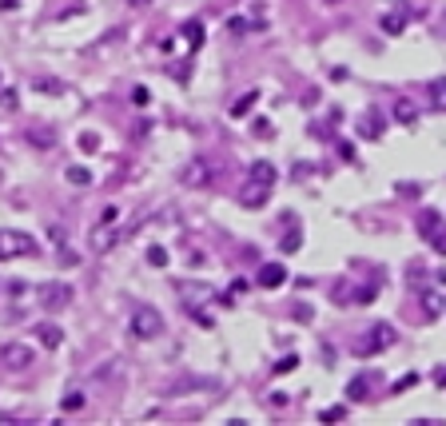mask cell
Segmentation results:
<instances>
[{"label":"cell","instance_id":"cell-34","mask_svg":"<svg viewBox=\"0 0 446 426\" xmlns=\"http://www.w3.org/2000/svg\"><path fill=\"white\" fill-rule=\"evenodd\" d=\"M152 0H127V8H148Z\"/></svg>","mask_w":446,"mask_h":426},{"label":"cell","instance_id":"cell-17","mask_svg":"<svg viewBox=\"0 0 446 426\" xmlns=\"http://www.w3.org/2000/svg\"><path fill=\"white\" fill-rule=\"evenodd\" d=\"M430 108H438V112H446V76H438V80H430Z\"/></svg>","mask_w":446,"mask_h":426},{"label":"cell","instance_id":"cell-4","mask_svg":"<svg viewBox=\"0 0 446 426\" xmlns=\"http://www.w3.org/2000/svg\"><path fill=\"white\" fill-rule=\"evenodd\" d=\"M36 303H40L44 311H60V307L72 303V287L60 283V279H48V283L36 287Z\"/></svg>","mask_w":446,"mask_h":426},{"label":"cell","instance_id":"cell-9","mask_svg":"<svg viewBox=\"0 0 446 426\" xmlns=\"http://www.w3.org/2000/svg\"><path fill=\"white\" fill-rule=\"evenodd\" d=\"M414 227H418V236H422V239H434L446 227V220H443V211H438V207H422V211L414 215Z\"/></svg>","mask_w":446,"mask_h":426},{"label":"cell","instance_id":"cell-22","mask_svg":"<svg viewBox=\"0 0 446 426\" xmlns=\"http://www.w3.org/2000/svg\"><path fill=\"white\" fill-rule=\"evenodd\" d=\"M0 108H4V112H16V108H20V96H16V88L0 84Z\"/></svg>","mask_w":446,"mask_h":426},{"label":"cell","instance_id":"cell-35","mask_svg":"<svg viewBox=\"0 0 446 426\" xmlns=\"http://www.w3.org/2000/svg\"><path fill=\"white\" fill-rule=\"evenodd\" d=\"M438 32H443V40H446V12H443V24H438Z\"/></svg>","mask_w":446,"mask_h":426},{"label":"cell","instance_id":"cell-25","mask_svg":"<svg viewBox=\"0 0 446 426\" xmlns=\"http://www.w3.org/2000/svg\"><path fill=\"white\" fill-rule=\"evenodd\" d=\"M299 247H303L299 231H291V236H283V239H279V251H283V255H295V251H299Z\"/></svg>","mask_w":446,"mask_h":426},{"label":"cell","instance_id":"cell-7","mask_svg":"<svg viewBox=\"0 0 446 426\" xmlns=\"http://www.w3.org/2000/svg\"><path fill=\"white\" fill-rule=\"evenodd\" d=\"M32 363H36V355H32L28 343H4L0 347V366L4 371H28Z\"/></svg>","mask_w":446,"mask_h":426},{"label":"cell","instance_id":"cell-30","mask_svg":"<svg viewBox=\"0 0 446 426\" xmlns=\"http://www.w3.org/2000/svg\"><path fill=\"white\" fill-rule=\"evenodd\" d=\"M80 407H84V395L80 391H72V395L64 398V411H80Z\"/></svg>","mask_w":446,"mask_h":426},{"label":"cell","instance_id":"cell-8","mask_svg":"<svg viewBox=\"0 0 446 426\" xmlns=\"http://www.w3.org/2000/svg\"><path fill=\"white\" fill-rule=\"evenodd\" d=\"M355 132H359V140H382V132H386V120H382V112H379V108L359 112V120H355Z\"/></svg>","mask_w":446,"mask_h":426},{"label":"cell","instance_id":"cell-29","mask_svg":"<svg viewBox=\"0 0 446 426\" xmlns=\"http://www.w3.org/2000/svg\"><path fill=\"white\" fill-rule=\"evenodd\" d=\"M291 315L299 319V323H311V307H307V303H295V307H291Z\"/></svg>","mask_w":446,"mask_h":426},{"label":"cell","instance_id":"cell-11","mask_svg":"<svg viewBox=\"0 0 446 426\" xmlns=\"http://www.w3.org/2000/svg\"><path fill=\"white\" fill-rule=\"evenodd\" d=\"M255 283L263 287V291H275V287L287 283V267H283V263H263L259 275H255Z\"/></svg>","mask_w":446,"mask_h":426},{"label":"cell","instance_id":"cell-27","mask_svg":"<svg viewBox=\"0 0 446 426\" xmlns=\"http://www.w3.org/2000/svg\"><path fill=\"white\" fill-rule=\"evenodd\" d=\"M299 366V355H283L279 363H275V375H287V371H295Z\"/></svg>","mask_w":446,"mask_h":426},{"label":"cell","instance_id":"cell-24","mask_svg":"<svg viewBox=\"0 0 446 426\" xmlns=\"http://www.w3.org/2000/svg\"><path fill=\"white\" fill-rule=\"evenodd\" d=\"M411 387H418V371H407V375L391 387V395H402V391H411Z\"/></svg>","mask_w":446,"mask_h":426},{"label":"cell","instance_id":"cell-21","mask_svg":"<svg viewBox=\"0 0 446 426\" xmlns=\"http://www.w3.org/2000/svg\"><path fill=\"white\" fill-rule=\"evenodd\" d=\"M255 104H259V92H247V96H239V100H235V108H231V116H235V120H243V116H247V112L255 108Z\"/></svg>","mask_w":446,"mask_h":426},{"label":"cell","instance_id":"cell-15","mask_svg":"<svg viewBox=\"0 0 446 426\" xmlns=\"http://www.w3.org/2000/svg\"><path fill=\"white\" fill-rule=\"evenodd\" d=\"M251 179H255V184H267V188H275V179H279V172H275V163H267V159H259V163H251Z\"/></svg>","mask_w":446,"mask_h":426},{"label":"cell","instance_id":"cell-33","mask_svg":"<svg viewBox=\"0 0 446 426\" xmlns=\"http://www.w3.org/2000/svg\"><path fill=\"white\" fill-rule=\"evenodd\" d=\"M434 382H438V387H446V366H438V371H434Z\"/></svg>","mask_w":446,"mask_h":426},{"label":"cell","instance_id":"cell-10","mask_svg":"<svg viewBox=\"0 0 446 426\" xmlns=\"http://www.w3.org/2000/svg\"><path fill=\"white\" fill-rule=\"evenodd\" d=\"M418 311H422L427 323L443 319L446 315V295H443V291H422V295H418Z\"/></svg>","mask_w":446,"mask_h":426},{"label":"cell","instance_id":"cell-16","mask_svg":"<svg viewBox=\"0 0 446 426\" xmlns=\"http://www.w3.org/2000/svg\"><path fill=\"white\" fill-rule=\"evenodd\" d=\"M347 395L355 398V402H366V398H371V375H355V379L347 382Z\"/></svg>","mask_w":446,"mask_h":426},{"label":"cell","instance_id":"cell-28","mask_svg":"<svg viewBox=\"0 0 446 426\" xmlns=\"http://www.w3.org/2000/svg\"><path fill=\"white\" fill-rule=\"evenodd\" d=\"M96 148H100V136L96 132H84L80 136V152H96Z\"/></svg>","mask_w":446,"mask_h":426},{"label":"cell","instance_id":"cell-18","mask_svg":"<svg viewBox=\"0 0 446 426\" xmlns=\"http://www.w3.org/2000/svg\"><path fill=\"white\" fill-rule=\"evenodd\" d=\"M395 120L402 127H414V120H418V112H414L411 100H395Z\"/></svg>","mask_w":446,"mask_h":426},{"label":"cell","instance_id":"cell-26","mask_svg":"<svg viewBox=\"0 0 446 426\" xmlns=\"http://www.w3.org/2000/svg\"><path fill=\"white\" fill-rule=\"evenodd\" d=\"M148 263H152V267H168V247H148Z\"/></svg>","mask_w":446,"mask_h":426},{"label":"cell","instance_id":"cell-31","mask_svg":"<svg viewBox=\"0 0 446 426\" xmlns=\"http://www.w3.org/2000/svg\"><path fill=\"white\" fill-rule=\"evenodd\" d=\"M343 414H347V411H343V407H327V411L319 414V418H323V423H339Z\"/></svg>","mask_w":446,"mask_h":426},{"label":"cell","instance_id":"cell-20","mask_svg":"<svg viewBox=\"0 0 446 426\" xmlns=\"http://www.w3.org/2000/svg\"><path fill=\"white\" fill-rule=\"evenodd\" d=\"M32 88L44 92V96H64V84L60 80H52V76H32Z\"/></svg>","mask_w":446,"mask_h":426},{"label":"cell","instance_id":"cell-12","mask_svg":"<svg viewBox=\"0 0 446 426\" xmlns=\"http://www.w3.org/2000/svg\"><path fill=\"white\" fill-rule=\"evenodd\" d=\"M267 195H271V188H267V184H255V179H251L247 188L239 191V204L247 207V211H259V207L267 204Z\"/></svg>","mask_w":446,"mask_h":426},{"label":"cell","instance_id":"cell-23","mask_svg":"<svg viewBox=\"0 0 446 426\" xmlns=\"http://www.w3.org/2000/svg\"><path fill=\"white\" fill-rule=\"evenodd\" d=\"M64 175H68V184H76V188H88V184H92V172H88V168H80V163H76V168H68Z\"/></svg>","mask_w":446,"mask_h":426},{"label":"cell","instance_id":"cell-3","mask_svg":"<svg viewBox=\"0 0 446 426\" xmlns=\"http://www.w3.org/2000/svg\"><path fill=\"white\" fill-rule=\"evenodd\" d=\"M24 255H36V239L28 231L4 227L0 231V259H24Z\"/></svg>","mask_w":446,"mask_h":426},{"label":"cell","instance_id":"cell-14","mask_svg":"<svg viewBox=\"0 0 446 426\" xmlns=\"http://www.w3.org/2000/svg\"><path fill=\"white\" fill-rule=\"evenodd\" d=\"M32 331H36V339H40V347H48V350L64 347V331L56 327V323H36Z\"/></svg>","mask_w":446,"mask_h":426},{"label":"cell","instance_id":"cell-19","mask_svg":"<svg viewBox=\"0 0 446 426\" xmlns=\"http://www.w3.org/2000/svg\"><path fill=\"white\" fill-rule=\"evenodd\" d=\"M179 32H184V40L191 44V52L204 44V24H199V20H184V28H179Z\"/></svg>","mask_w":446,"mask_h":426},{"label":"cell","instance_id":"cell-13","mask_svg":"<svg viewBox=\"0 0 446 426\" xmlns=\"http://www.w3.org/2000/svg\"><path fill=\"white\" fill-rule=\"evenodd\" d=\"M407 20H411V12H402V8H386V12L379 16V28L386 32V36H398V32L407 28Z\"/></svg>","mask_w":446,"mask_h":426},{"label":"cell","instance_id":"cell-5","mask_svg":"<svg viewBox=\"0 0 446 426\" xmlns=\"http://www.w3.org/2000/svg\"><path fill=\"white\" fill-rule=\"evenodd\" d=\"M179 184L191 191H204L215 184V172H211V163L207 159H191V163H184V172H179Z\"/></svg>","mask_w":446,"mask_h":426},{"label":"cell","instance_id":"cell-1","mask_svg":"<svg viewBox=\"0 0 446 426\" xmlns=\"http://www.w3.org/2000/svg\"><path fill=\"white\" fill-rule=\"evenodd\" d=\"M395 339H398V335H395L391 323H371V327L350 343V350H355L359 359H375V355H382L386 347H395Z\"/></svg>","mask_w":446,"mask_h":426},{"label":"cell","instance_id":"cell-32","mask_svg":"<svg viewBox=\"0 0 446 426\" xmlns=\"http://www.w3.org/2000/svg\"><path fill=\"white\" fill-rule=\"evenodd\" d=\"M430 243H434V251H438V255H446V227H443V231H438L434 239H430Z\"/></svg>","mask_w":446,"mask_h":426},{"label":"cell","instance_id":"cell-2","mask_svg":"<svg viewBox=\"0 0 446 426\" xmlns=\"http://www.w3.org/2000/svg\"><path fill=\"white\" fill-rule=\"evenodd\" d=\"M127 331L136 335L140 343H152V339H159V335H163V315H159L156 307L140 303V307L132 311V327H127Z\"/></svg>","mask_w":446,"mask_h":426},{"label":"cell","instance_id":"cell-6","mask_svg":"<svg viewBox=\"0 0 446 426\" xmlns=\"http://www.w3.org/2000/svg\"><path fill=\"white\" fill-rule=\"evenodd\" d=\"M136 227H140V220L127 223V227H116V231H112V227H96V231H92V251H96V255H108L116 243L132 239V231H136Z\"/></svg>","mask_w":446,"mask_h":426}]
</instances>
